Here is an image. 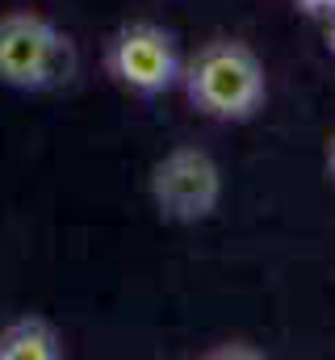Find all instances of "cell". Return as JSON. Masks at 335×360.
<instances>
[{"label":"cell","mask_w":335,"mask_h":360,"mask_svg":"<svg viewBox=\"0 0 335 360\" xmlns=\"http://www.w3.org/2000/svg\"><path fill=\"white\" fill-rule=\"evenodd\" d=\"M151 201L168 222H201L222 201V168L201 147H176L151 168Z\"/></svg>","instance_id":"obj_3"},{"label":"cell","mask_w":335,"mask_h":360,"mask_svg":"<svg viewBox=\"0 0 335 360\" xmlns=\"http://www.w3.org/2000/svg\"><path fill=\"white\" fill-rule=\"evenodd\" d=\"M180 84H184L189 105L201 117H214V122H251L264 109V96H268L264 63L239 38L206 42L180 68Z\"/></svg>","instance_id":"obj_1"},{"label":"cell","mask_w":335,"mask_h":360,"mask_svg":"<svg viewBox=\"0 0 335 360\" xmlns=\"http://www.w3.org/2000/svg\"><path fill=\"white\" fill-rule=\"evenodd\" d=\"M105 72L122 89L139 92V96H156L180 80V55H176V42L168 30L151 25V21H134L109 38Z\"/></svg>","instance_id":"obj_4"},{"label":"cell","mask_w":335,"mask_h":360,"mask_svg":"<svg viewBox=\"0 0 335 360\" xmlns=\"http://www.w3.org/2000/svg\"><path fill=\"white\" fill-rule=\"evenodd\" d=\"M327 176L335 184V134H331V143H327Z\"/></svg>","instance_id":"obj_6"},{"label":"cell","mask_w":335,"mask_h":360,"mask_svg":"<svg viewBox=\"0 0 335 360\" xmlns=\"http://www.w3.org/2000/svg\"><path fill=\"white\" fill-rule=\"evenodd\" d=\"M63 344L46 319H17L0 327V360H59Z\"/></svg>","instance_id":"obj_5"},{"label":"cell","mask_w":335,"mask_h":360,"mask_svg":"<svg viewBox=\"0 0 335 360\" xmlns=\"http://www.w3.org/2000/svg\"><path fill=\"white\" fill-rule=\"evenodd\" d=\"M76 76V46L46 17L21 8L0 17V84L59 89Z\"/></svg>","instance_id":"obj_2"}]
</instances>
